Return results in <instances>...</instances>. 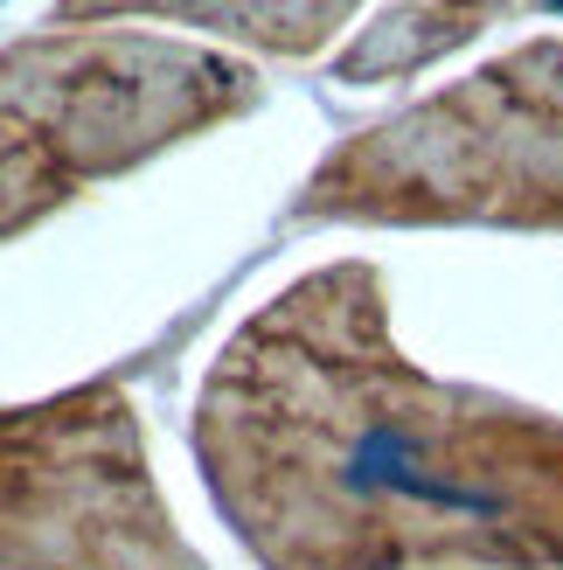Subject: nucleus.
<instances>
[{
  "instance_id": "1",
  "label": "nucleus",
  "mask_w": 563,
  "mask_h": 570,
  "mask_svg": "<svg viewBox=\"0 0 563 570\" xmlns=\"http://www.w3.org/2000/svg\"><path fill=\"white\" fill-rule=\"evenodd\" d=\"M362 272L306 278L216 368L195 445L278 570L563 563V424L453 396L369 341Z\"/></svg>"
},
{
  "instance_id": "2",
  "label": "nucleus",
  "mask_w": 563,
  "mask_h": 570,
  "mask_svg": "<svg viewBox=\"0 0 563 570\" xmlns=\"http://www.w3.org/2000/svg\"><path fill=\"white\" fill-rule=\"evenodd\" d=\"M244 98V77L188 49L91 36L0 56V237L195 119Z\"/></svg>"
},
{
  "instance_id": "3",
  "label": "nucleus",
  "mask_w": 563,
  "mask_h": 570,
  "mask_svg": "<svg viewBox=\"0 0 563 570\" xmlns=\"http://www.w3.org/2000/svg\"><path fill=\"white\" fill-rule=\"evenodd\" d=\"M306 209L348 216H563V49L473 77L320 175Z\"/></svg>"
},
{
  "instance_id": "4",
  "label": "nucleus",
  "mask_w": 563,
  "mask_h": 570,
  "mask_svg": "<svg viewBox=\"0 0 563 570\" xmlns=\"http://www.w3.org/2000/svg\"><path fill=\"white\" fill-rule=\"evenodd\" d=\"M0 570H203L154 508L119 396L0 417Z\"/></svg>"
},
{
  "instance_id": "5",
  "label": "nucleus",
  "mask_w": 563,
  "mask_h": 570,
  "mask_svg": "<svg viewBox=\"0 0 563 570\" xmlns=\"http://www.w3.org/2000/svg\"><path fill=\"white\" fill-rule=\"evenodd\" d=\"M501 8H508V0H404V8H389L369 36H362V49L342 63V77L369 83V77H389V70H417L425 56L453 49L473 28H487V14H501Z\"/></svg>"
},
{
  "instance_id": "6",
  "label": "nucleus",
  "mask_w": 563,
  "mask_h": 570,
  "mask_svg": "<svg viewBox=\"0 0 563 570\" xmlns=\"http://www.w3.org/2000/svg\"><path fill=\"white\" fill-rule=\"evenodd\" d=\"M119 8H160V14H195V21H223L244 28L258 42L278 49H306L342 21L348 0H63V14H119Z\"/></svg>"
}]
</instances>
